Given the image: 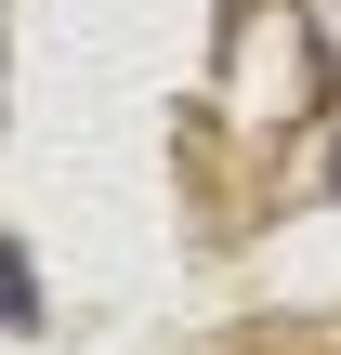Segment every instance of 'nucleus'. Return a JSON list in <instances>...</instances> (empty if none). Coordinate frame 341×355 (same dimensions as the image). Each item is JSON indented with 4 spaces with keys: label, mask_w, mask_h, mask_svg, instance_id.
Wrapping results in <instances>:
<instances>
[{
    "label": "nucleus",
    "mask_w": 341,
    "mask_h": 355,
    "mask_svg": "<svg viewBox=\"0 0 341 355\" xmlns=\"http://www.w3.org/2000/svg\"><path fill=\"white\" fill-rule=\"evenodd\" d=\"M0 329H39V277H26L13 237H0Z\"/></svg>",
    "instance_id": "nucleus-1"
},
{
    "label": "nucleus",
    "mask_w": 341,
    "mask_h": 355,
    "mask_svg": "<svg viewBox=\"0 0 341 355\" xmlns=\"http://www.w3.org/2000/svg\"><path fill=\"white\" fill-rule=\"evenodd\" d=\"M329 184H341V145H329Z\"/></svg>",
    "instance_id": "nucleus-2"
}]
</instances>
